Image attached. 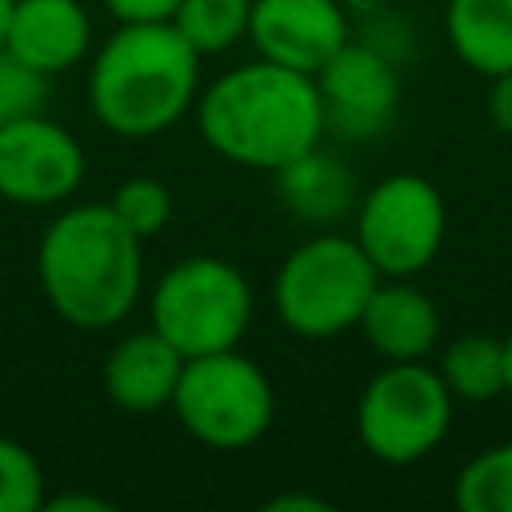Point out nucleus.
<instances>
[{
    "instance_id": "obj_1",
    "label": "nucleus",
    "mask_w": 512,
    "mask_h": 512,
    "mask_svg": "<svg viewBox=\"0 0 512 512\" xmlns=\"http://www.w3.org/2000/svg\"><path fill=\"white\" fill-rule=\"evenodd\" d=\"M196 124L204 144L224 160L276 172L324 136L316 76L272 60L240 64L196 100Z\"/></svg>"
},
{
    "instance_id": "obj_2",
    "label": "nucleus",
    "mask_w": 512,
    "mask_h": 512,
    "mask_svg": "<svg viewBox=\"0 0 512 512\" xmlns=\"http://www.w3.org/2000/svg\"><path fill=\"white\" fill-rule=\"evenodd\" d=\"M140 244L108 204L64 208L36 248V276L56 316L88 332L120 324L144 284Z\"/></svg>"
},
{
    "instance_id": "obj_3",
    "label": "nucleus",
    "mask_w": 512,
    "mask_h": 512,
    "mask_svg": "<svg viewBox=\"0 0 512 512\" xmlns=\"http://www.w3.org/2000/svg\"><path fill=\"white\" fill-rule=\"evenodd\" d=\"M200 52L172 28L120 24L96 52L88 72V104L96 120L124 140H148L168 132L196 100Z\"/></svg>"
},
{
    "instance_id": "obj_4",
    "label": "nucleus",
    "mask_w": 512,
    "mask_h": 512,
    "mask_svg": "<svg viewBox=\"0 0 512 512\" xmlns=\"http://www.w3.org/2000/svg\"><path fill=\"white\" fill-rule=\"evenodd\" d=\"M380 284V272L344 232H316L284 256L272 280V304L288 332L328 340L360 324V312Z\"/></svg>"
},
{
    "instance_id": "obj_5",
    "label": "nucleus",
    "mask_w": 512,
    "mask_h": 512,
    "mask_svg": "<svg viewBox=\"0 0 512 512\" xmlns=\"http://www.w3.org/2000/svg\"><path fill=\"white\" fill-rule=\"evenodd\" d=\"M168 408L192 440L220 452H236L268 432L276 396L256 360L240 356L236 348H224L184 360Z\"/></svg>"
},
{
    "instance_id": "obj_6",
    "label": "nucleus",
    "mask_w": 512,
    "mask_h": 512,
    "mask_svg": "<svg viewBox=\"0 0 512 512\" xmlns=\"http://www.w3.org/2000/svg\"><path fill=\"white\" fill-rule=\"evenodd\" d=\"M444 376L424 360H384L356 404V436L380 464H416L440 448L452 428Z\"/></svg>"
},
{
    "instance_id": "obj_7",
    "label": "nucleus",
    "mask_w": 512,
    "mask_h": 512,
    "mask_svg": "<svg viewBox=\"0 0 512 512\" xmlns=\"http://www.w3.org/2000/svg\"><path fill=\"white\" fill-rule=\"evenodd\" d=\"M252 320V288L220 256H188L152 288V328L188 360L236 348Z\"/></svg>"
},
{
    "instance_id": "obj_8",
    "label": "nucleus",
    "mask_w": 512,
    "mask_h": 512,
    "mask_svg": "<svg viewBox=\"0 0 512 512\" xmlns=\"http://www.w3.org/2000/svg\"><path fill=\"white\" fill-rule=\"evenodd\" d=\"M448 208L432 180L416 172H392L356 200V244L380 276L424 272L444 244Z\"/></svg>"
},
{
    "instance_id": "obj_9",
    "label": "nucleus",
    "mask_w": 512,
    "mask_h": 512,
    "mask_svg": "<svg viewBox=\"0 0 512 512\" xmlns=\"http://www.w3.org/2000/svg\"><path fill=\"white\" fill-rule=\"evenodd\" d=\"M84 180V148L44 112L0 128V200L20 208L64 204Z\"/></svg>"
},
{
    "instance_id": "obj_10",
    "label": "nucleus",
    "mask_w": 512,
    "mask_h": 512,
    "mask_svg": "<svg viewBox=\"0 0 512 512\" xmlns=\"http://www.w3.org/2000/svg\"><path fill=\"white\" fill-rule=\"evenodd\" d=\"M324 132L364 144L392 128L400 108V76L392 60L368 44H344L320 72H316Z\"/></svg>"
},
{
    "instance_id": "obj_11",
    "label": "nucleus",
    "mask_w": 512,
    "mask_h": 512,
    "mask_svg": "<svg viewBox=\"0 0 512 512\" xmlns=\"http://www.w3.org/2000/svg\"><path fill=\"white\" fill-rule=\"evenodd\" d=\"M248 40L260 60L316 76L352 36L336 0H252Z\"/></svg>"
},
{
    "instance_id": "obj_12",
    "label": "nucleus",
    "mask_w": 512,
    "mask_h": 512,
    "mask_svg": "<svg viewBox=\"0 0 512 512\" xmlns=\"http://www.w3.org/2000/svg\"><path fill=\"white\" fill-rule=\"evenodd\" d=\"M4 48L52 80L88 56L92 20L80 0H16L4 28Z\"/></svg>"
},
{
    "instance_id": "obj_13",
    "label": "nucleus",
    "mask_w": 512,
    "mask_h": 512,
    "mask_svg": "<svg viewBox=\"0 0 512 512\" xmlns=\"http://www.w3.org/2000/svg\"><path fill=\"white\" fill-rule=\"evenodd\" d=\"M356 328L380 360H424L440 340V308L408 276H380Z\"/></svg>"
},
{
    "instance_id": "obj_14",
    "label": "nucleus",
    "mask_w": 512,
    "mask_h": 512,
    "mask_svg": "<svg viewBox=\"0 0 512 512\" xmlns=\"http://www.w3.org/2000/svg\"><path fill=\"white\" fill-rule=\"evenodd\" d=\"M180 368H184V356L156 328L132 332L108 352L104 388L112 404H120L124 412H156L172 404Z\"/></svg>"
},
{
    "instance_id": "obj_15",
    "label": "nucleus",
    "mask_w": 512,
    "mask_h": 512,
    "mask_svg": "<svg viewBox=\"0 0 512 512\" xmlns=\"http://www.w3.org/2000/svg\"><path fill=\"white\" fill-rule=\"evenodd\" d=\"M272 176H276L284 208L292 216L316 224V228H328V224L344 220L348 212H356V180H352V172L332 152H324L320 144L308 148L304 156L288 160Z\"/></svg>"
},
{
    "instance_id": "obj_16",
    "label": "nucleus",
    "mask_w": 512,
    "mask_h": 512,
    "mask_svg": "<svg viewBox=\"0 0 512 512\" xmlns=\"http://www.w3.org/2000/svg\"><path fill=\"white\" fill-rule=\"evenodd\" d=\"M444 32L472 72L488 80L512 72V0H448Z\"/></svg>"
},
{
    "instance_id": "obj_17",
    "label": "nucleus",
    "mask_w": 512,
    "mask_h": 512,
    "mask_svg": "<svg viewBox=\"0 0 512 512\" xmlns=\"http://www.w3.org/2000/svg\"><path fill=\"white\" fill-rule=\"evenodd\" d=\"M436 372L444 376V384L456 400L484 404L504 392V340H496L488 332L456 336L444 348Z\"/></svg>"
},
{
    "instance_id": "obj_18",
    "label": "nucleus",
    "mask_w": 512,
    "mask_h": 512,
    "mask_svg": "<svg viewBox=\"0 0 512 512\" xmlns=\"http://www.w3.org/2000/svg\"><path fill=\"white\" fill-rule=\"evenodd\" d=\"M252 0H180L172 12V28L200 52L216 56L248 36Z\"/></svg>"
},
{
    "instance_id": "obj_19",
    "label": "nucleus",
    "mask_w": 512,
    "mask_h": 512,
    "mask_svg": "<svg viewBox=\"0 0 512 512\" xmlns=\"http://www.w3.org/2000/svg\"><path fill=\"white\" fill-rule=\"evenodd\" d=\"M452 500L464 512H512V440L476 452L460 468Z\"/></svg>"
},
{
    "instance_id": "obj_20",
    "label": "nucleus",
    "mask_w": 512,
    "mask_h": 512,
    "mask_svg": "<svg viewBox=\"0 0 512 512\" xmlns=\"http://www.w3.org/2000/svg\"><path fill=\"white\" fill-rule=\"evenodd\" d=\"M108 208H112L140 240H148V236H156V232L168 228V220H172V192H168L164 180L132 176V180H124V184L112 192Z\"/></svg>"
},
{
    "instance_id": "obj_21",
    "label": "nucleus",
    "mask_w": 512,
    "mask_h": 512,
    "mask_svg": "<svg viewBox=\"0 0 512 512\" xmlns=\"http://www.w3.org/2000/svg\"><path fill=\"white\" fill-rule=\"evenodd\" d=\"M40 460L12 436H0V512H40L44 508Z\"/></svg>"
},
{
    "instance_id": "obj_22",
    "label": "nucleus",
    "mask_w": 512,
    "mask_h": 512,
    "mask_svg": "<svg viewBox=\"0 0 512 512\" xmlns=\"http://www.w3.org/2000/svg\"><path fill=\"white\" fill-rule=\"evenodd\" d=\"M44 96H48V76L28 68L20 56H12L0 44V128L44 112Z\"/></svg>"
},
{
    "instance_id": "obj_23",
    "label": "nucleus",
    "mask_w": 512,
    "mask_h": 512,
    "mask_svg": "<svg viewBox=\"0 0 512 512\" xmlns=\"http://www.w3.org/2000/svg\"><path fill=\"white\" fill-rule=\"evenodd\" d=\"M180 0H104V8L120 20V24H156V20H172Z\"/></svg>"
},
{
    "instance_id": "obj_24",
    "label": "nucleus",
    "mask_w": 512,
    "mask_h": 512,
    "mask_svg": "<svg viewBox=\"0 0 512 512\" xmlns=\"http://www.w3.org/2000/svg\"><path fill=\"white\" fill-rule=\"evenodd\" d=\"M488 120L504 136H512V72L492 76V88H488Z\"/></svg>"
},
{
    "instance_id": "obj_25",
    "label": "nucleus",
    "mask_w": 512,
    "mask_h": 512,
    "mask_svg": "<svg viewBox=\"0 0 512 512\" xmlns=\"http://www.w3.org/2000/svg\"><path fill=\"white\" fill-rule=\"evenodd\" d=\"M44 508H48V512H76V508H80V512H108L112 504L100 500V496H56V500L48 496Z\"/></svg>"
},
{
    "instance_id": "obj_26",
    "label": "nucleus",
    "mask_w": 512,
    "mask_h": 512,
    "mask_svg": "<svg viewBox=\"0 0 512 512\" xmlns=\"http://www.w3.org/2000/svg\"><path fill=\"white\" fill-rule=\"evenodd\" d=\"M288 508H304V512H328V504L320 496H296V492H284L276 500H268V512H288Z\"/></svg>"
},
{
    "instance_id": "obj_27",
    "label": "nucleus",
    "mask_w": 512,
    "mask_h": 512,
    "mask_svg": "<svg viewBox=\"0 0 512 512\" xmlns=\"http://www.w3.org/2000/svg\"><path fill=\"white\" fill-rule=\"evenodd\" d=\"M504 392H512V332L504 336Z\"/></svg>"
},
{
    "instance_id": "obj_28",
    "label": "nucleus",
    "mask_w": 512,
    "mask_h": 512,
    "mask_svg": "<svg viewBox=\"0 0 512 512\" xmlns=\"http://www.w3.org/2000/svg\"><path fill=\"white\" fill-rule=\"evenodd\" d=\"M12 4L16 0H0V44H4V28H8V16H12Z\"/></svg>"
}]
</instances>
